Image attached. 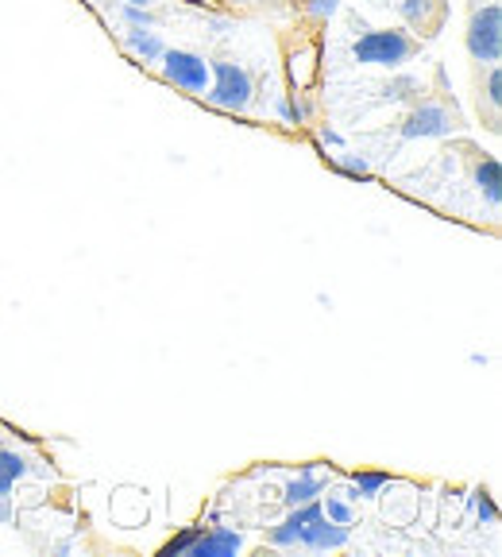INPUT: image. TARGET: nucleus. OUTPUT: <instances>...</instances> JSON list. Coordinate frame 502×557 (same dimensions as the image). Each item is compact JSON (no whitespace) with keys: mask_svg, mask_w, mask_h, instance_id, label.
<instances>
[{"mask_svg":"<svg viewBox=\"0 0 502 557\" xmlns=\"http://www.w3.org/2000/svg\"><path fill=\"white\" fill-rule=\"evenodd\" d=\"M476 515H479L484 522H494V519H499V507H494V499L487 496V492H476Z\"/></svg>","mask_w":502,"mask_h":557,"instance_id":"21","label":"nucleus"},{"mask_svg":"<svg viewBox=\"0 0 502 557\" xmlns=\"http://www.w3.org/2000/svg\"><path fill=\"white\" fill-rule=\"evenodd\" d=\"M321 144H325V148H344V136L332 128H321Z\"/></svg>","mask_w":502,"mask_h":557,"instance_id":"23","label":"nucleus"},{"mask_svg":"<svg viewBox=\"0 0 502 557\" xmlns=\"http://www.w3.org/2000/svg\"><path fill=\"white\" fill-rule=\"evenodd\" d=\"M225 4H233V9H243V4H251V0H225Z\"/></svg>","mask_w":502,"mask_h":557,"instance_id":"26","label":"nucleus"},{"mask_svg":"<svg viewBox=\"0 0 502 557\" xmlns=\"http://www.w3.org/2000/svg\"><path fill=\"white\" fill-rule=\"evenodd\" d=\"M124 47H128L136 59H143V62H159L163 59V51H166V44L159 39L151 27H128V35H124Z\"/></svg>","mask_w":502,"mask_h":557,"instance_id":"10","label":"nucleus"},{"mask_svg":"<svg viewBox=\"0 0 502 557\" xmlns=\"http://www.w3.org/2000/svg\"><path fill=\"white\" fill-rule=\"evenodd\" d=\"M487 101L494 104V109H502V70L491 66V74H487Z\"/></svg>","mask_w":502,"mask_h":557,"instance_id":"20","label":"nucleus"},{"mask_svg":"<svg viewBox=\"0 0 502 557\" xmlns=\"http://www.w3.org/2000/svg\"><path fill=\"white\" fill-rule=\"evenodd\" d=\"M27 457L24 453H16V449H0V499L4 496H12V487L20 484V480L27 476Z\"/></svg>","mask_w":502,"mask_h":557,"instance_id":"12","label":"nucleus"},{"mask_svg":"<svg viewBox=\"0 0 502 557\" xmlns=\"http://www.w3.org/2000/svg\"><path fill=\"white\" fill-rule=\"evenodd\" d=\"M321 492H325V476H317V469H310V465H305V469L298 472V476L290 480V484H286L283 504H286V507L310 504V499H317Z\"/></svg>","mask_w":502,"mask_h":557,"instance_id":"8","label":"nucleus"},{"mask_svg":"<svg viewBox=\"0 0 502 557\" xmlns=\"http://www.w3.org/2000/svg\"><path fill=\"white\" fill-rule=\"evenodd\" d=\"M476 186H479V194L487 198V206H491V209L502 206V163H499V156L479 159V166H476Z\"/></svg>","mask_w":502,"mask_h":557,"instance_id":"9","label":"nucleus"},{"mask_svg":"<svg viewBox=\"0 0 502 557\" xmlns=\"http://www.w3.org/2000/svg\"><path fill=\"white\" fill-rule=\"evenodd\" d=\"M198 531H201V527H193V531H186L183 539H174L171 546H166V554H186V546H190V542L198 539Z\"/></svg>","mask_w":502,"mask_h":557,"instance_id":"22","label":"nucleus"},{"mask_svg":"<svg viewBox=\"0 0 502 557\" xmlns=\"http://www.w3.org/2000/svg\"><path fill=\"white\" fill-rule=\"evenodd\" d=\"M464 44L476 62H499L502 59V4L491 0L484 9L472 12L468 32H464Z\"/></svg>","mask_w":502,"mask_h":557,"instance_id":"3","label":"nucleus"},{"mask_svg":"<svg viewBox=\"0 0 502 557\" xmlns=\"http://www.w3.org/2000/svg\"><path fill=\"white\" fill-rule=\"evenodd\" d=\"M124 4H139V9H151V0H124Z\"/></svg>","mask_w":502,"mask_h":557,"instance_id":"25","label":"nucleus"},{"mask_svg":"<svg viewBox=\"0 0 502 557\" xmlns=\"http://www.w3.org/2000/svg\"><path fill=\"white\" fill-rule=\"evenodd\" d=\"M348 539H352V531H348L344 522H332V519H325V515H313L302 531H298L294 546H302V549H344Z\"/></svg>","mask_w":502,"mask_h":557,"instance_id":"6","label":"nucleus"},{"mask_svg":"<svg viewBox=\"0 0 502 557\" xmlns=\"http://www.w3.org/2000/svg\"><path fill=\"white\" fill-rule=\"evenodd\" d=\"M456 128L452 124V113L444 104L437 101H422L410 109V116L402 121V139H437V136H449Z\"/></svg>","mask_w":502,"mask_h":557,"instance_id":"5","label":"nucleus"},{"mask_svg":"<svg viewBox=\"0 0 502 557\" xmlns=\"http://www.w3.org/2000/svg\"><path fill=\"white\" fill-rule=\"evenodd\" d=\"M159 62H163V78L171 82V86L186 89V94H205L209 89V62L201 59V54L171 51V47H166Z\"/></svg>","mask_w":502,"mask_h":557,"instance_id":"4","label":"nucleus"},{"mask_svg":"<svg viewBox=\"0 0 502 557\" xmlns=\"http://www.w3.org/2000/svg\"><path fill=\"white\" fill-rule=\"evenodd\" d=\"M201 97L225 113H243L255 101V82L240 62H209V89Z\"/></svg>","mask_w":502,"mask_h":557,"instance_id":"2","label":"nucleus"},{"mask_svg":"<svg viewBox=\"0 0 502 557\" xmlns=\"http://www.w3.org/2000/svg\"><path fill=\"white\" fill-rule=\"evenodd\" d=\"M402 16L410 27H422V32H434L444 16L441 0H402Z\"/></svg>","mask_w":502,"mask_h":557,"instance_id":"11","label":"nucleus"},{"mask_svg":"<svg viewBox=\"0 0 502 557\" xmlns=\"http://www.w3.org/2000/svg\"><path fill=\"white\" fill-rule=\"evenodd\" d=\"M278 116H283L286 124H305L310 109H305V104L298 101V94H290V97H283V101H278Z\"/></svg>","mask_w":502,"mask_h":557,"instance_id":"17","label":"nucleus"},{"mask_svg":"<svg viewBox=\"0 0 502 557\" xmlns=\"http://www.w3.org/2000/svg\"><path fill=\"white\" fill-rule=\"evenodd\" d=\"M243 549V539L236 531H228V527H201L198 539L186 546V554L190 557H233Z\"/></svg>","mask_w":502,"mask_h":557,"instance_id":"7","label":"nucleus"},{"mask_svg":"<svg viewBox=\"0 0 502 557\" xmlns=\"http://www.w3.org/2000/svg\"><path fill=\"white\" fill-rule=\"evenodd\" d=\"M387 484H390L387 472H355L352 476V487L360 492V499H379L387 492Z\"/></svg>","mask_w":502,"mask_h":557,"instance_id":"13","label":"nucleus"},{"mask_svg":"<svg viewBox=\"0 0 502 557\" xmlns=\"http://www.w3.org/2000/svg\"><path fill=\"white\" fill-rule=\"evenodd\" d=\"M305 12H310L313 20H321V24H325V20H332L340 12V0H305Z\"/></svg>","mask_w":502,"mask_h":557,"instance_id":"18","label":"nucleus"},{"mask_svg":"<svg viewBox=\"0 0 502 557\" xmlns=\"http://www.w3.org/2000/svg\"><path fill=\"white\" fill-rule=\"evenodd\" d=\"M417 51V44L399 27H372L352 44V59L364 62V66H382V70H399L402 62H410Z\"/></svg>","mask_w":502,"mask_h":557,"instance_id":"1","label":"nucleus"},{"mask_svg":"<svg viewBox=\"0 0 502 557\" xmlns=\"http://www.w3.org/2000/svg\"><path fill=\"white\" fill-rule=\"evenodd\" d=\"M337 171L344 174V178H355V183H372V166H367L364 156H340Z\"/></svg>","mask_w":502,"mask_h":557,"instance_id":"16","label":"nucleus"},{"mask_svg":"<svg viewBox=\"0 0 502 557\" xmlns=\"http://www.w3.org/2000/svg\"><path fill=\"white\" fill-rule=\"evenodd\" d=\"M12 519V507H9V496L0 499V522H9Z\"/></svg>","mask_w":502,"mask_h":557,"instance_id":"24","label":"nucleus"},{"mask_svg":"<svg viewBox=\"0 0 502 557\" xmlns=\"http://www.w3.org/2000/svg\"><path fill=\"white\" fill-rule=\"evenodd\" d=\"M124 24L128 27H155V16H151V9H139V4H124Z\"/></svg>","mask_w":502,"mask_h":557,"instance_id":"19","label":"nucleus"},{"mask_svg":"<svg viewBox=\"0 0 502 557\" xmlns=\"http://www.w3.org/2000/svg\"><path fill=\"white\" fill-rule=\"evenodd\" d=\"M417 94H422V82H417L414 74H402V78L382 86V101H414Z\"/></svg>","mask_w":502,"mask_h":557,"instance_id":"14","label":"nucleus"},{"mask_svg":"<svg viewBox=\"0 0 502 557\" xmlns=\"http://www.w3.org/2000/svg\"><path fill=\"white\" fill-rule=\"evenodd\" d=\"M321 515L332 522H344V527H352L355 511H352V499H344L340 492H332V496H325V504H321Z\"/></svg>","mask_w":502,"mask_h":557,"instance_id":"15","label":"nucleus"}]
</instances>
